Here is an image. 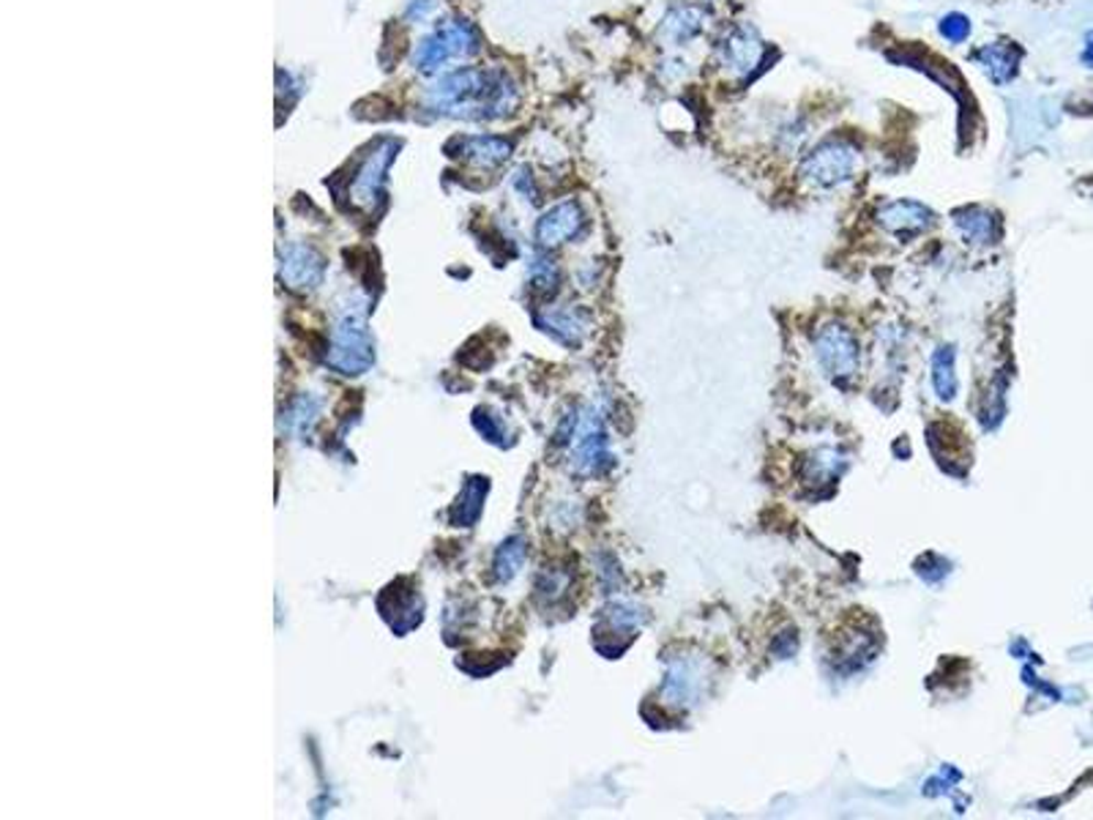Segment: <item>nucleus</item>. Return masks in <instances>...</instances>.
<instances>
[{"label": "nucleus", "mask_w": 1093, "mask_h": 820, "mask_svg": "<svg viewBox=\"0 0 1093 820\" xmlns=\"http://www.w3.org/2000/svg\"><path fill=\"white\" fill-rule=\"evenodd\" d=\"M861 173V149L845 138H826L815 143L798 164V178L815 192H831L851 184Z\"/></svg>", "instance_id": "1"}, {"label": "nucleus", "mask_w": 1093, "mask_h": 820, "mask_svg": "<svg viewBox=\"0 0 1093 820\" xmlns=\"http://www.w3.org/2000/svg\"><path fill=\"white\" fill-rule=\"evenodd\" d=\"M766 42L761 31L750 22H735L724 28L717 42V66L730 80H750L766 61Z\"/></svg>", "instance_id": "2"}, {"label": "nucleus", "mask_w": 1093, "mask_h": 820, "mask_svg": "<svg viewBox=\"0 0 1093 820\" xmlns=\"http://www.w3.org/2000/svg\"><path fill=\"white\" fill-rule=\"evenodd\" d=\"M375 361V350H372L370 331H367V320L361 309H348L339 318L334 328V345L328 353V364L339 370L342 375H361Z\"/></svg>", "instance_id": "3"}, {"label": "nucleus", "mask_w": 1093, "mask_h": 820, "mask_svg": "<svg viewBox=\"0 0 1093 820\" xmlns=\"http://www.w3.org/2000/svg\"><path fill=\"white\" fill-rule=\"evenodd\" d=\"M815 350L823 370L834 378H851L859 370V342L851 328L831 324L815 337Z\"/></svg>", "instance_id": "4"}, {"label": "nucleus", "mask_w": 1093, "mask_h": 820, "mask_svg": "<svg viewBox=\"0 0 1093 820\" xmlns=\"http://www.w3.org/2000/svg\"><path fill=\"white\" fill-rule=\"evenodd\" d=\"M877 225L897 239H916L936 225V214L919 200H892L877 211Z\"/></svg>", "instance_id": "5"}, {"label": "nucleus", "mask_w": 1093, "mask_h": 820, "mask_svg": "<svg viewBox=\"0 0 1093 820\" xmlns=\"http://www.w3.org/2000/svg\"><path fill=\"white\" fill-rule=\"evenodd\" d=\"M582 228H586V211L580 208V203L566 200L558 203L555 208H549L545 217L539 219V225H536V239H539L542 247L553 249L577 239Z\"/></svg>", "instance_id": "6"}, {"label": "nucleus", "mask_w": 1093, "mask_h": 820, "mask_svg": "<svg viewBox=\"0 0 1093 820\" xmlns=\"http://www.w3.org/2000/svg\"><path fill=\"white\" fill-rule=\"evenodd\" d=\"M1023 53L1015 42H987L973 53V64L993 85H1006L1017 77Z\"/></svg>", "instance_id": "7"}, {"label": "nucleus", "mask_w": 1093, "mask_h": 820, "mask_svg": "<svg viewBox=\"0 0 1093 820\" xmlns=\"http://www.w3.org/2000/svg\"><path fill=\"white\" fill-rule=\"evenodd\" d=\"M391 156H394V145L389 140H383L381 145L370 151L364 164L359 167L353 178V203L359 206H372L381 195V184H383V173H386Z\"/></svg>", "instance_id": "8"}, {"label": "nucleus", "mask_w": 1093, "mask_h": 820, "mask_svg": "<svg viewBox=\"0 0 1093 820\" xmlns=\"http://www.w3.org/2000/svg\"><path fill=\"white\" fill-rule=\"evenodd\" d=\"M708 25V9L700 3H678L667 11L662 20V36L673 44V47H684L692 39H698Z\"/></svg>", "instance_id": "9"}, {"label": "nucleus", "mask_w": 1093, "mask_h": 820, "mask_svg": "<svg viewBox=\"0 0 1093 820\" xmlns=\"http://www.w3.org/2000/svg\"><path fill=\"white\" fill-rule=\"evenodd\" d=\"M326 274V263L320 254L309 247H293L287 249L285 260H282V280L296 291H313L323 282Z\"/></svg>", "instance_id": "10"}, {"label": "nucleus", "mask_w": 1093, "mask_h": 820, "mask_svg": "<svg viewBox=\"0 0 1093 820\" xmlns=\"http://www.w3.org/2000/svg\"><path fill=\"white\" fill-rule=\"evenodd\" d=\"M575 462L580 471L586 473H599L602 468L610 466V455H608V438H604V429L599 424V418H588L580 427L575 440Z\"/></svg>", "instance_id": "11"}, {"label": "nucleus", "mask_w": 1093, "mask_h": 820, "mask_svg": "<svg viewBox=\"0 0 1093 820\" xmlns=\"http://www.w3.org/2000/svg\"><path fill=\"white\" fill-rule=\"evenodd\" d=\"M954 225L962 239L976 247H990L1001 239V219L990 208H962V211L954 214Z\"/></svg>", "instance_id": "12"}, {"label": "nucleus", "mask_w": 1093, "mask_h": 820, "mask_svg": "<svg viewBox=\"0 0 1093 820\" xmlns=\"http://www.w3.org/2000/svg\"><path fill=\"white\" fill-rule=\"evenodd\" d=\"M386 597L394 599V604H381L383 615L389 619V624L394 626L396 632H407L422 621V597L416 593V588L407 586V591H402V582L386 588Z\"/></svg>", "instance_id": "13"}, {"label": "nucleus", "mask_w": 1093, "mask_h": 820, "mask_svg": "<svg viewBox=\"0 0 1093 820\" xmlns=\"http://www.w3.org/2000/svg\"><path fill=\"white\" fill-rule=\"evenodd\" d=\"M703 687V678H700L698 665L692 662H676L670 665L665 678V695L670 698V703H684V700H692L695 695Z\"/></svg>", "instance_id": "14"}, {"label": "nucleus", "mask_w": 1093, "mask_h": 820, "mask_svg": "<svg viewBox=\"0 0 1093 820\" xmlns=\"http://www.w3.org/2000/svg\"><path fill=\"white\" fill-rule=\"evenodd\" d=\"M462 156L473 160L481 167H495V164L509 160L512 145L501 138H468L462 140Z\"/></svg>", "instance_id": "15"}, {"label": "nucleus", "mask_w": 1093, "mask_h": 820, "mask_svg": "<svg viewBox=\"0 0 1093 820\" xmlns=\"http://www.w3.org/2000/svg\"><path fill=\"white\" fill-rule=\"evenodd\" d=\"M484 490H487L484 479H470L466 490H462V495L457 498V506L455 512H451V523L462 525V528H470V525L479 520L481 506H484V503H481L484 501Z\"/></svg>", "instance_id": "16"}, {"label": "nucleus", "mask_w": 1093, "mask_h": 820, "mask_svg": "<svg viewBox=\"0 0 1093 820\" xmlns=\"http://www.w3.org/2000/svg\"><path fill=\"white\" fill-rule=\"evenodd\" d=\"M525 556H528V545H525L523 536H512V539L503 542V545L498 547V556H495V577L498 580H503V582L512 580V577L517 575L520 569H523Z\"/></svg>", "instance_id": "17"}, {"label": "nucleus", "mask_w": 1093, "mask_h": 820, "mask_svg": "<svg viewBox=\"0 0 1093 820\" xmlns=\"http://www.w3.org/2000/svg\"><path fill=\"white\" fill-rule=\"evenodd\" d=\"M932 381H936V392L940 400H954L957 394V375H954V350L940 348L932 359Z\"/></svg>", "instance_id": "18"}, {"label": "nucleus", "mask_w": 1093, "mask_h": 820, "mask_svg": "<svg viewBox=\"0 0 1093 820\" xmlns=\"http://www.w3.org/2000/svg\"><path fill=\"white\" fill-rule=\"evenodd\" d=\"M545 328L566 345H577L582 339V334H586V324L580 320V315L569 313V309L549 313L545 318Z\"/></svg>", "instance_id": "19"}, {"label": "nucleus", "mask_w": 1093, "mask_h": 820, "mask_svg": "<svg viewBox=\"0 0 1093 820\" xmlns=\"http://www.w3.org/2000/svg\"><path fill=\"white\" fill-rule=\"evenodd\" d=\"M938 33H940V39H943V42H949V44L968 42V39H971V33H973L971 17L960 14V11H949V14H943L938 20Z\"/></svg>", "instance_id": "20"}, {"label": "nucleus", "mask_w": 1093, "mask_h": 820, "mask_svg": "<svg viewBox=\"0 0 1093 820\" xmlns=\"http://www.w3.org/2000/svg\"><path fill=\"white\" fill-rule=\"evenodd\" d=\"M317 408H320V403H317L315 397H302L291 411H287V427H291L296 435H307L317 418Z\"/></svg>", "instance_id": "21"}, {"label": "nucleus", "mask_w": 1093, "mask_h": 820, "mask_svg": "<svg viewBox=\"0 0 1093 820\" xmlns=\"http://www.w3.org/2000/svg\"><path fill=\"white\" fill-rule=\"evenodd\" d=\"M531 285H534L536 291L553 293L555 285H558V265L545 258L534 260V265H531Z\"/></svg>", "instance_id": "22"}, {"label": "nucleus", "mask_w": 1093, "mask_h": 820, "mask_svg": "<svg viewBox=\"0 0 1093 820\" xmlns=\"http://www.w3.org/2000/svg\"><path fill=\"white\" fill-rule=\"evenodd\" d=\"M1083 64L1089 66V69H1093V33L1089 39H1085V47H1083Z\"/></svg>", "instance_id": "23"}]
</instances>
